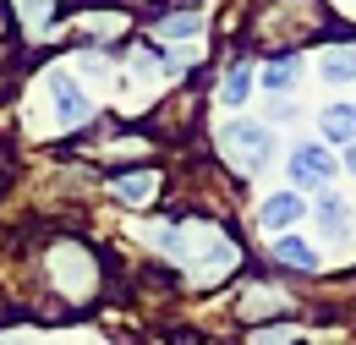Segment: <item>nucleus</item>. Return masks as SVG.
Returning <instances> with one entry per match:
<instances>
[{
    "mask_svg": "<svg viewBox=\"0 0 356 345\" xmlns=\"http://www.w3.org/2000/svg\"><path fill=\"white\" fill-rule=\"evenodd\" d=\"M296 72H302V61H296V55H280V61H268V66H264V88L285 93V88L296 83Z\"/></svg>",
    "mask_w": 356,
    "mask_h": 345,
    "instance_id": "nucleus-13",
    "label": "nucleus"
},
{
    "mask_svg": "<svg viewBox=\"0 0 356 345\" xmlns=\"http://www.w3.org/2000/svg\"><path fill=\"white\" fill-rule=\"evenodd\" d=\"M236 312H241V318H274V312H285V296H280L274 285H252V291L236 302Z\"/></svg>",
    "mask_w": 356,
    "mask_h": 345,
    "instance_id": "nucleus-8",
    "label": "nucleus"
},
{
    "mask_svg": "<svg viewBox=\"0 0 356 345\" xmlns=\"http://www.w3.org/2000/svg\"><path fill=\"white\" fill-rule=\"evenodd\" d=\"M197 28H203V17L186 6V11H170V17L154 28V39L159 44H186V39H197Z\"/></svg>",
    "mask_w": 356,
    "mask_h": 345,
    "instance_id": "nucleus-7",
    "label": "nucleus"
},
{
    "mask_svg": "<svg viewBox=\"0 0 356 345\" xmlns=\"http://www.w3.org/2000/svg\"><path fill=\"white\" fill-rule=\"evenodd\" d=\"M127 28H132V17L127 11H83V33L88 39H127Z\"/></svg>",
    "mask_w": 356,
    "mask_h": 345,
    "instance_id": "nucleus-6",
    "label": "nucleus"
},
{
    "mask_svg": "<svg viewBox=\"0 0 356 345\" xmlns=\"http://www.w3.org/2000/svg\"><path fill=\"white\" fill-rule=\"evenodd\" d=\"M323 137L351 148L356 143V104H329V110H323Z\"/></svg>",
    "mask_w": 356,
    "mask_h": 345,
    "instance_id": "nucleus-10",
    "label": "nucleus"
},
{
    "mask_svg": "<svg viewBox=\"0 0 356 345\" xmlns=\"http://www.w3.org/2000/svg\"><path fill=\"white\" fill-rule=\"evenodd\" d=\"M346 165H351V170H356V143H351V159H346Z\"/></svg>",
    "mask_w": 356,
    "mask_h": 345,
    "instance_id": "nucleus-16",
    "label": "nucleus"
},
{
    "mask_svg": "<svg viewBox=\"0 0 356 345\" xmlns=\"http://www.w3.org/2000/svg\"><path fill=\"white\" fill-rule=\"evenodd\" d=\"M291 181L307 186V192H323V186L334 181V159H329V148H318V143L291 148Z\"/></svg>",
    "mask_w": 356,
    "mask_h": 345,
    "instance_id": "nucleus-3",
    "label": "nucleus"
},
{
    "mask_svg": "<svg viewBox=\"0 0 356 345\" xmlns=\"http://www.w3.org/2000/svg\"><path fill=\"white\" fill-rule=\"evenodd\" d=\"M44 88H49V99H55V121H60V127H83V121L93 115L88 93L77 88V77H72V72H49Z\"/></svg>",
    "mask_w": 356,
    "mask_h": 345,
    "instance_id": "nucleus-2",
    "label": "nucleus"
},
{
    "mask_svg": "<svg viewBox=\"0 0 356 345\" xmlns=\"http://www.w3.org/2000/svg\"><path fill=\"white\" fill-rule=\"evenodd\" d=\"M220 154L241 175H252V170H264L268 159H274V131L258 127V121H230V127L220 131Z\"/></svg>",
    "mask_w": 356,
    "mask_h": 345,
    "instance_id": "nucleus-1",
    "label": "nucleus"
},
{
    "mask_svg": "<svg viewBox=\"0 0 356 345\" xmlns=\"http://www.w3.org/2000/svg\"><path fill=\"white\" fill-rule=\"evenodd\" d=\"M274 263H280V268H302V274H312V268H318V252H312L307 241H296V236H285V241L274 247Z\"/></svg>",
    "mask_w": 356,
    "mask_h": 345,
    "instance_id": "nucleus-12",
    "label": "nucleus"
},
{
    "mask_svg": "<svg viewBox=\"0 0 356 345\" xmlns=\"http://www.w3.org/2000/svg\"><path fill=\"white\" fill-rule=\"evenodd\" d=\"M252 345H291V329H258Z\"/></svg>",
    "mask_w": 356,
    "mask_h": 345,
    "instance_id": "nucleus-15",
    "label": "nucleus"
},
{
    "mask_svg": "<svg viewBox=\"0 0 356 345\" xmlns=\"http://www.w3.org/2000/svg\"><path fill=\"white\" fill-rule=\"evenodd\" d=\"M0 33H6V11H0Z\"/></svg>",
    "mask_w": 356,
    "mask_h": 345,
    "instance_id": "nucleus-17",
    "label": "nucleus"
},
{
    "mask_svg": "<svg viewBox=\"0 0 356 345\" xmlns=\"http://www.w3.org/2000/svg\"><path fill=\"white\" fill-rule=\"evenodd\" d=\"M318 230H323L329 241H346V236H351V209H346L340 198H323V203H318Z\"/></svg>",
    "mask_w": 356,
    "mask_h": 345,
    "instance_id": "nucleus-11",
    "label": "nucleus"
},
{
    "mask_svg": "<svg viewBox=\"0 0 356 345\" xmlns=\"http://www.w3.org/2000/svg\"><path fill=\"white\" fill-rule=\"evenodd\" d=\"M154 186H159V181H154V170H115V181H110V192H115L121 203H132V209L154 198Z\"/></svg>",
    "mask_w": 356,
    "mask_h": 345,
    "instance_id": "nucleus-4",
    "label": "nucleus"
},
{
    "mask_svg": "<svg viewBox=\"0 0 356 345\" xmlns=\"http://www.w3.org/2000/svg\"><path fill=\"white\" fill-rule=\"evenodd\" d=\"M247 93H252V66H230V72H225L220 99H225V104H241Z\"/></svg>",
    "mask_w": 356,
    "mask_h": 345,
    "instance_id": "nucleus-14",
    "label": "nucleus"
},
{
    "mask_svg": "<svg viewBox=\"0 0 356 345\" xmlns=\"http://www.w3.org/2000/svg\"><path fill=\"white\" fill-rule=\"evenodd\" d=\"M0 318H6V307H0Z\"/></svg>",
    "mask_w": 356,
    "mask_h": 345,
    "instance_id": "nucleus-18",
    "label": "nucleus"
},
{
    "mask_svg": "<svg viewBox=\"0 0 356 345\" xmlns=\"http://www.w3.org/2000/svg\"><path fill=\"white\" fill-rule=\"evenodd\" d=\"M302 214H307L302 198H296V192H280V198H264V214H258V219H264L268 230H291Z\"/></svg>",
    "mask_w": 356,
    "mask_h": 345,
    "instance_id": "nucleus-5",
    "label": "nucleus"
},
{
    "mask_svg": "<svg viewBox=\"0 0 356 345\" xmlns=\"http://www.w3.org/2000/svg\"><path fill=\"white\" fill-rule=\"evenodd\" d=\"M318 72H323V83H356V44H340V49H323Z\"/></svg>",
    "mask_w": 356,
    "mask_h": 345,
    "instance_id": "nucleus-9",
    "label": "nucleus"
}]
</instances>
